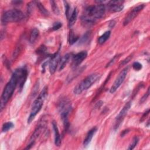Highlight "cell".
<instances>
[{
  "label": "cell",
  "instance_id": "1",
  "mask_svg": "<svg viewBox=\"0 0 150 150\" xmlns=\"http://www.w3.org/2000/svg\"><path fill=\"white\" fill-rule=\"evenodd\" d=\"M18 86V81L16 76L12 74L9 81L6 84L1 97V110L2 111L5 104L8 103L13 94V92Z\"/></svg>",
  "mask_w": 150,
  "mask_h": 150
},
{
  "label": "cell",
  "instance_id": "2",
  "mask_svg": "<svg viewBox=\"0 0 150 150\" xmlns=\"http://www.w3.org/2000/svg\"><path fill=\"white\" fill-rule=\"evenodd\" d=\"M47 96V87L46 86L43 88L42 91L39 94L38 97L36 98V100L33 103L28 118V123L29 124L35 118L36 115L38 114V112L40 111Z\"/></svg>",
  "mask_w": 150,
  "mask_h": 150
},
{
  "label": "cell",
  "instance_id": "3",
  "mask_svg": "<svg viewBox=\"0 0 150 150\" xmlns=\"http://www.w3.org/2000/svg\"><path fill=\"white\" fill-rule=\"evenodd\" d=\"M105 12V4H97L95 5H90L85 9L84 14L83 16L88 18L96 22L98 19L102 18Z\"/></svg>",
  "mask_w": 150,
  "mask_h": 150
},
{
  "label": "cell",
  "instance_id": "4",
  "mask_svg": "<svg viewBox=\"0 0 150 150\" xmlns=\"http://www.w3.org/2000/svg\"><path fill=\"white\" fill-rule=\"evenodd\" d=\"M101 75L98 73H92L87 76L80 83H79L74 89V93L80 94L84 90L91 87L97 80L100 79Z\"/></svg>",
  "mask_w": 150,
  "mask_h": 150
},
{
  "label": "cell",
  "instance_id": "5",
  "mask_svg": "<svg viewBox=\"0 0 150 150\" xmlns=\"http://www.w3.org/2000/svg\"><path fill=\"white\" fill-rule=\"evenodd\" d=\"M58 108L64 127L66 130H67L69 127L68 116L72 109L71 103L67 99H62L59 103Z\"/></svg>",
  "mask_w": 150,
  "mask_h": 150
},
{
  "label": "cell",
  "instance_id": "6",
  "mask_svg": "<svg viewBox=\"0 0 150 150\" xmlns=\"http://www.w3.org/2000/svg\"><path fill=\"white\" fill-rule=\"evenodd\" d=\"M25 17L24 13L20 10L14 9L6 11L2 16V22L4 23L18 22Z\"/></svg>",
  "mask_w": 150,
  "mask_h": 150
},
{
  "label": "cell",
  "instance_id": "7",
  "mask_svg": "<svg viewBox=\"0 0 150 150\" xmlns=\"http://www.w3.org/2000/svg\"><path fill=\"white\" fill-rule=\"evenodd\" d=\"M13 74L16 77L18 81V86L19 87V90L21 91L28 77L27 69L25 67L18 68L14 71Z\"/></svg>",
  "mask_w": 150,
  "mask_h": 150
},
{
  "label": "cell",
  "instance_id": "8",
  "mask_svg": "<svg viewBox=\"0 0 150 150\" xmlns=\"http://www.w3.org/2000/svg\"><path fill=\"white\" fill-rule=\"evenodd\" d=\"M128 69H129V67L127 66L124 69H123L121 71V72L119 73L118 77L116 78L113 84L112 85V86L110 89V92L111 93H114V92H115L119 88V87L121 85V84L123 83V81H124L127 75Z\"/></svg>",
  "mask_w": 150,
  "mask_h": 150
},
{
  "label": "cell",
  "instance_id": "9",
  "mask_svg": "<svg viewBox=\"0 0 150 150\" xmlns=\"http://www.w3.org/2000/svg\"><path fill=\"white\" fill-rule=\"evenodd\" d=\"M131 105V103L130 101L127 103L123 107L122 110L120 111L119 114L116 117L115 119V125H114V129H117L118 128L119 126L121 124L122 121H123L124 118H125L126 114H127L128 111H129L130 107Z\"/></svg>",
  "mask_w": 150,
  "mask_h": 150
},
{
  "label": "cell",
  "instance_id": "10",
  "mask_svg": "<svg viewBox=\"0 0 150 150\" xmlns=\"http://www.w3.org/2000/svg\"><path fill=\"white\" fill-rule=\"evenodd\" d=\"M144 8V5L141 4L135 6L133 9H132V10L128 13L127 16L125 18L124 21L123 22V25L124 26L128 25L131 21H132L138 15L139 12L141 11Z\"/></svg>",
  "mask_w": 150,
  "mask_h": 150
},
{
  "label": "cell",
  "instance_id": "11",
  "mask_svg": "<svg viewBox=\"0 0 150 150\" xmlns=\"http://www.w3.org/2000/svg\"><path fill=\"white\" fill-rule=\"evenodd\" d=\"M60 58L59 52H57L51 56L50 59L49 60V71L51 74H53L56 71L57 66L59 64Z\"/></svg>",
  "mask_w": 150,
  "mask_h": 150
},
{
  "label": "cell",
  "instance_id": "12",
  "mask_svg": "<svg viewBox=\"0 0 150 150\" xmlns=\"http://www.w3.org/2000/svg\"><path fill=\"white\" fill-rule=\"evenodd\" d=\"M124 1H107V7L111 12H118L124 8Z\"/></svg>",
  "mask_w": 150,
  "mask_h": 150
},
{
  "label": "cell",
  "instance_id": "13",
  "mask_svg": "<svg viewBox=\"0 0 150 150\" xmlns=\"http://www.w3.org/2000/svg\"><path fill=\"white\" fill-rule=\"evenodd\" d=\"M87 56V52L86 51H81L73 55L72 57V66L76 67L79 66L83 60H84Z\"/></svg>",
  "mask_w": 150,
  "mask_h": 150
},
{
  "label": "cell",
  "instance_id": "14",
  "mask_svg": "<svg viewBox=\"0 0 150 150\" xmlns=\"http://www.w3.org/2000/svg\"><path fill=\"white\" fill-rule=\"evenodd\" d=\"M52 127H53V129L54 131V144L56 146H60L61 145V141H62L61 137L59 134L57 123L55 121H53L52 122Z\"/></svg>",
  "mask_w": 150,
  "mask_h": 150
},
{
  "label": "cell",
  "instance_id": "15",
  "mask_svg": "<svg viewBox=\"0 0 150 150\" xmlns=\"http://www.w3.org/2000/svg\"><path fill=\"white\" fill-rule=\"evenodd\" d=\"M97 130V128L96 127L92 128L90 130H89V131L87 132V134L86 136V138H84V141H83V145L84 146H87L90 143V142H91L94 135L96 132Z\"/></svg>",
  "mask_w": 150,
  "mask_h": 150
},
{
  "label": "cell",
  "instance_id": "16",
  "mask_svg": "<svg viewBox=\"0 0 150 150\" xmlns=\"http://www.w3.org/2000/svg\"><path fill=\"white\" fill-rule=\"evenodd\" d=\"M70 57V54L69 53H66L62 58H60V60L59 62V71L62 70L65 67V66L69 62Z\"/></svg>",
  "mask_w": 150,
  "mask_h": 150
},
{
  "label": "cell",
  "instance_id": "17",
  "mask_svg": "<svg viewBox=\"0 0 150 150\" xmlns=\"http://www.w3.org/2000/svg\"><path fill=\"white\" fill-rule=\"evenodd\" d=\"M39 31L37 28H34L32 29L30 33V36H29L30 43H34L35 41L37 40L38 38L39 37Z\"/></svg>",
  "mask_w": 150,
  "mask_h": 150
},
{
  "label": "cell",
  "instance_id": "18",
  "mask_svg": "<svg viewBox=\"0 0 150 150\" xmlns=\"http://www.w3.org/2000/svg\"><path fill=\"white\" fill-rule=\"evenodd\" d=\"M77 15H78L77 9L76 8L74 9L70 18H69V26L70 28L73 26L74 25V24L75 23V22L77 20Z\"/></svg>",
  "mask_w": 150,
  "mask_h": 150
},
{
  "label": "cell",
  "instance_id": "19",
  "mask_svg": "<svg viewBox=\"0 0 150 150\" xmlns=\"http://www.w3.org/2000/svg\"><path fill=\"white\" fill-rule=\"evenodd\" d=\"M35 4L36 5L39 12L41 13L42 15L46 16H47L49 15V11L45 8V6L43 5V4L40 2L36 1L35 2Z\"/></svg>",
  "mask_w": 150,
  "mask_h": 150
},
{
  "label": "cell",
  "instance_id": "20",
  "mask_svg": "<svg viewBox=\"0 0 150 150\" xmlns=\"http://www.w3.org/2000/svg\"><path fill=\"white\" fill-rule=\"evenodd\" d=\"M91 31H88L86 32L79 39V44L83 45L87 43V42L90 40L91 38Z\"/></svg>",
  "mask_w": 150,
  "mask_h": 150
},
{
  "label": "cell",
  "instance_id": "21",
  "mask_svg": "<svg viewBox=\"0 0 150 150\" xmlns=\"http://www.w3.org/2000/svg\"><path fill=\"white\" fill-rule=\"evenodd\" d=\"M110 34H111V31L110 30H108V31H106L98 39V43L100 44V45H102L103 43H104L107 40V39H108V38H110Z\"/></svg>",
  "mask_w": 150,
  "mask_h": 150
},
{
  "label": "cell",
  "instance_id": "22",
  "mask_svg": "<svg viewBox=\"0 0 150 150\" xmlns=\"http://www.w3.org/2000/svg\"><path fill=\"white\" fill-rule=\"evenodd\" d=\"M79 39V37L76 35L73 30H70L69 33V42L70 45H73L76 43Z\"/></svg>",
  "mask_w": 150,
  "mask_h": 150
},
{
  "label": "cell",
  "instance_id": "23",
  "mask_svg": "<svg viewBox=\"0 0 150 150\" xmlns=\"http://www.w3.org/2000/svg\"><path fill=\"white\" fill-rule=\"evenodd\" d=\"M14 127V124L12 122H6L2 125V131L3 132H7L8 131L10 130L11 129Z\"/></svg>",
  "mask_w": 150,
  "mask_h": 150
},
{
  "label": "cell",
  "instance_id": "24",
  "mask_svg": "<svg viewBox=\"0 0 150 150\" xmlns=\"http://www.w3.org/2000/svg\"><path fill=\"white\" fill-rule=\"evenodd\" d=\"M50 5H51V8H52V9L53 12V13L55 14V15H59L60 13V11H59V8L56 4V3L54 1H50Z\"/></svg>",
  "mask_w": 150,
  "mask_h": 150
},
{
  "label": "cell",
  "instance_id": "25",
  "mask_svg": "<svg viewBox=\"0 0 150 150\" xmlns=\"http://www.w3.org/2000/svg\"><path fill=\"white\" fill-rule=\"evenodd\" d=\"M138 141H139V139L137 137H134L132 139V142L131 143V144L129 145V147L128 148V149H133L135 146L137 145L138 142Z\"/></svg>",
  "mask_w": 150,
  "mask_h": 150
},
{
  "label": "cell",
  "instance_id": "26",
  "mask_svg": "<svg viewBox=\"0 0 150 150\" xmlns=\"http://www.w3.org/2000/svg\"><path fill=\"white\" fill-rule=\"evenodd\" d=\"M46 52H47V48L44 45L40 46L39 47V48L37 50V53L40 55L45 54L46 53Z\"/></svg>",
  "mask_w": 150,
  "mask_h": 150
},
{
  "label": "cell",
  "instance_id": "27",
  "mask_svg": "<svg viewBox=\"0 0 150 150\" xmlns=\"http://www.w3.org/2000/svg\"><path fill=\"white\" fill-rule=\"evenodd\" d=\"M132 67H133V69L135 70L139 71V70H140L142 69V64L140 63H139L138 62H134L132 64Z\"/></svg>",
  "mask_w": 150,
  "mask_h": 150
},
{
  "label": "cell",
  "instance_id": "28",
  "mask_svg": "<svg viewBox=\"0 0 150 150\" xmlns=\"http://www.w3.org/2000/svg\"><path fill=\"white\" fill-rule=\"evenodd\" d=\"M149 87L148 88V90H147L146 93H145L144 95V96L142 97V98H141L140 102H139L140 104H142V103H144V102L146 100V99L148 98V96H149Z\"/></svg>",
  "mask_w": 150,
  "mask_h": 150
},
{
  "label": "cell",
  "instance_id": "29",
  "mask_svg": "<svg viewBox=\"0 0 150 150\" xmlns=\"http://www.w3.org/2000/svg\"><path fill=\"white\" fill-rule=\"evenodd\" d=\"M64 7H65V15H66L67 18L69 19V13L70 8L69 4L67 3V2L64 1Z\"/></svg>",
  "mask_w": 150,
  "mask_h": 150
},
{
  "label": "cell",
  "instance_id": "30",
  "mask_svg": "<svg viewBox=\"0 0 150 150\" xmlns=\"http://www.w3.org/2000/svg\"><path fill=\"white\" fill-rule=\"evenodd\" d=\"M62 26V23L60 22H56L53 23L52 26V29L53 30H57L59 29Z\"/></svg>",
  "mask_w": 150,
  "mask_h": 150
},
{
  "label": "cell",
  "instance_id": "31",
  "mask_svg": "<svg viewBox=\"0 0 150 150\" xmlns=\"http://www.w3.org/2000/svg\"><path fill=\"white\" fill-rule=\"evenodd\" d=\"M132 55H130V56H129L127 58H126L125 59H124L123 61H122V62L121 63V64H120V66H121V65H124V64H126L128 62H129V60L132 59Z\"/></svg>",
  "mask_w": 150,
  "mask_h": 150
},
{
  "label": "cell",
  "instance_id": "32",
  "mask_svg": "<svg viewBox=\"0 0 150 150\" xmlns=\"http://www.w3.org/2000/svg\"><path fill=\"white\" fill-rule=\"evenodd\" d=\"M118 57V56H115L110 62H109V63L107 64V66H106V67H109L110 66H111V65H112L114 62H115V60L117 59V58Z\"/></svg>",
  "mask_w": 150,
  "mask_h": 150
},
{
  "label": "cell",
  "instance_id": "33",
  "mask_svg": "<svg viewBox=\"0 0 150 150\" xmlns=\"http://www.w3.org/2000/svg\"><path fill=\"white\" fill-rule=\"evenodd\" d=\"M149 110L148 109V110L144 113V114L142 115V118H141V120H140V121H142L145 119V117H146L147 116V115L149 114Z\"/></svg>",
  "mask_w": 150,
  "mask_h": 150
},
{
  "label": "cell",
  "instance_id": "34",
  "mask_svg": "<svg viewBox=\"0 0 150 150\" xmlns=\"http://www.w3.org/2000/svg\"><path fill=\"white\" fill-rule=\"evenodd\" d=\"M103 103V102L102 101H98L96 103V105H95V108H100V107L102 105Z\"/></svg>",
  "mask_w": 150,
  "mask_h": 150
},
{
  "label": "cell",
  "instance_id": "35",
  "mask_svg": "<svg viewBox=\"0 0 150 150\" xmlns=\"http://www.w3.org/2000/svg\"><path fill=\"white\" fill-rule=\"evenodd\" d=\"M129 132V129H125L123 131H122L121 134V137H124L126 134H127Z\"/></svg>",
  "mask_w": 150,
  "mask_h": 150
},
{
  "label": "cell",
  "instance_id": "36",
  "mask_svg": "<svg viewBox=\"0 0 150 150\" xmlns=\"http://www.w3.org/2000/svg\"><path fill=\"white\" fill-rule=\"evenodd\" d=\"M12 3L14 5H19L20 4L22 3V1H12Z\"/></svg>",
  "mask_w": 150,
  "mask_h": 150
}]
</instances>
